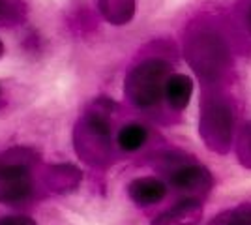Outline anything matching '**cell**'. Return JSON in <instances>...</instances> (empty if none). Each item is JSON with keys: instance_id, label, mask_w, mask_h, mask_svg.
Here are the masks:
<instances>
[{"instance_id": "6da1fadb", "label": "cell", "mask_w": 251, "mask_h": 225, "mask_svg": "<svg viewBox=\"0 0 251 225\" xmlns=\"http://www.w3.org/2000/svg\"><path fill=\"white\" fill-rule=\"evenodd\" d=\"M113 113L115 103L109 98H98L75 122V152L92 167H105L113 160Z\"/></svg>"}, {"instance_id": "7a4b0ae2", "label": "cell", "mask_w": 251, "mask_h": 225, "mask_svg": "<svg viewBox=\"0 0 251 225\" xmlns=\"http://www.w3.org/2000/svg\"><path fill=\"white\" fill-rule=\"evenodd\" d=\"M184 53L202 86L220 85L230 68V51L223 36L204 23L193 25L188 30Z\"/></svg>"}, {"instance_id": "3957f363", "label": "cell", "mask_w": 251, "mask_h": 225, "mask_svg": "<svg viewBox=\"0 0 251 225\" xmlns=\"http://www.w3.org/2000/svg\"><path fill=\"white\" fill-rule=\"evenodd\" d=\"M234 107L220 85L202 86L199 115V135L206 149L225 156L232 147Z\"/></svg>"}, {"instance_id": "277c9868", "label": "cell", "mask_w": 251, "mask_h": 225, "mask_svg": "<svg viewBox=\"0 0 251 225\" xmlns=\"http://www.w3.org/2000/svg\"><path fill=\"white\" fill-rule=\"evenodd\" d=\"M40 154L28 147H13L0 156V203L23 204L34 195V171Z\"/></svg>"}, {"instance_id": "5b68a950", "label": "cell", "mask_w": 251, "mask_h": 225, "mask_svg": "<svg viewBox=\"0 0 251 225\" xmlns=\"http://www.w3.org/2000/svg\"><path fill=\"white\" fill-rule=\"evenodd\" d=\"M171 77V64L159 56H150L135 64L124 81V96L133 107L148 111L165 98V86Z\"/></svg>"}, {"instance_id": "8992f818", "label": "cell", "mask_w": 251, "mask_h": 225, "mask_svg": "<svg viewBox=\"0 0 251 225\" xmlns=\"http://www.w3.org/2000/svg\"><path fill=\"white\" fill-rule=\"evenodd\" d=\"M159 169L167 176L169 184L186 197L204 199L214 188V176L208 167L180 152H167L159 156Z\"/></svg>"}, {"instance_id": "52a82bcc", "label": "cell", "mask_w": 251, "mask_h": 225, "mask_svg": "<svg viewBox=\"0 0 251 225\" xmlns=\"http://www.w3.org/2000/svg\"><path fill=\"white\" fill-rule=\"evenodd\" d=\"M201 220L202 201L195 197H184L165 212H161L150 225H199Z\"/></svg>"}, {"instance_id": "ba28073f", "label": "cell", "mask_w": 251, "mask_h": 225, "mask_svg": "<svg viewBox=\"0 0 251 225\" xmlns=\"http://www.w3.org/2000/svg\"><path fill=\"white\" fill-rule=\"evenodd\" d=\"M167 195V184L157 176H139L127 184V197L141 208L161 203Z\"/></svg>"}, {"instance_id": "9c48e42d", "label": "cell", "mask_w": 251, "mask_h": 225, "mask_svg": "<svg viewBox=\"0 0 251 225\" xmlns=\"http://www.w3.org/2000/svg\"><path fill=\"white\" fill-rule=\"evenodd\" d=\"M83 180V173L72 163H56L47 167L42 175L43 186L52 193H70L77 190Z\"/></svg>"}, {"instance_id": "30bf717a", "label": "cell", "mask_w": 251, "mask_h": 225, "mask_svg": "<svg viewBox=\"0 0 251 225\" xmlns=\"http://www.w3.org/2000/svg\"><path fill=\"white\" fill-rule=\"evenodd\" d=\"M193 96V79L186 74H171L165 86V100L169 107L182 113L189 105Z\"/></svg>"}, {"instance_id": "8fae6325", "label": "cell", "mask_w": 251, "mask_h": 225, "mask_svg": "<svg viewBox=\"0 0 251 225\" xmlns=\"http://www.w3.org/2000/svg\"><path fill=\"white\" fill-rule=\"evenodd\" d=\"M135 0H98V11L113 26H124L135 17Z\"/></svg>"}, {"instance_id": "7c38bea8", "label": "cell", "mask_w": 251, "mask_h": 225, "mask_svg": "<svg viewBox=\"0 0 251 225\" xmlns=\"http://www.w3.org/2000/svg\"><path fill=\"white\" fill-rule=\"evenodd\" d=\"M148 128L139 124V122H131V124H126L118 129L116 133V145L118 149L124 150V152H137L141 150L148 143Z\"/></svg>"}, {"instance_id": "4fadbf2b", "label": "cell", "mask_w": 251, "mask_h": 225, "mask_svg": "<svg viewBox=\"0 0 251 225\" xmlns=\"http://www.w3.org/2000/svg\"><path fill=\"white\" fill-rule=\"evenodd\" d=\"M28 6L25 0H0V28H13L26 21Z\"/></svg>"}, {"instance_id": "5bb4252c", "label": "cell", "mask_w": 251, "mask_h": 225, "mask_svg": "<svg viewBox=\"0 0 251 225\" xmlns=\"http://www.w3.org/2000/svg\"><path fill=\"white\" fill-rule=\"evenodd\" d=\"M234 154L242 167L251 169V120L242 126L234 139Z\"/></svg>"}, {"instance_id": "9a60e30c", "label": "cell", "mask_w": 251, "mask_h": 225, "mask_svg": "<svg viewBox=\"0 0 251 225\" xmlns=\"http://www.w3.org/2000/svg\"><path fill=\"white\" fill-rule=\"evenodd\" d=\"M208 225H251V203H242L232 210L216 216Z\"/></svg>"}, {"instance_id": "2e32d148", "label": "cell", "mask_w": 251, "mask_h": 225, "mask_svg": "<svg viewBox=\"0 0 251 225\" xmlns=\"http://www.w3.org/2000/svg\"><path fill=\"white\" fill-rule=\"evenodd\" d=\"M0 225H38L28 216H0Z\"/></svg>"}, {"instance_id": "e0dca14e", "label": "cell", "mask_w": 251, "mask_h": 225, "mask_svg": "<svg viewBox=\"0 0 251 225\" xmlns=\"http://www.w3.org/2000/svg\"><path fill=\"white\" fill-rule=\"evenodd\" d=\"M248 30H250V34H251V6H250V10H248Z\"/></svg>"}, {"instance_id": "ac0fdd59", "label": "cell", "mask_w": 251, "mask_h": 225, "mask_svg": "<svg viewBox=\"0 0 251 225\" xmlns=\"http://www.w3.org/2000/svg\"><path fill=\"white\" fill-rule=\"evenodd\" d=\"M4 53H6V47H4V43H2V40H0V58L4 56Z\"/></svg>"}, {"instance_id": "d6986e66", "label": "cell", "mask_w": 251, "mask_h": 225, "mask_svg": "<svg viewBox=\"0 0 251 225\" xmlns=\"http://www.w3.org/2000/svg\"><path fill=\"white\" fill-rule=\"evenodd\" d=\"M0 101H2V88H0Z\"/></svg>"}]
</instances>
